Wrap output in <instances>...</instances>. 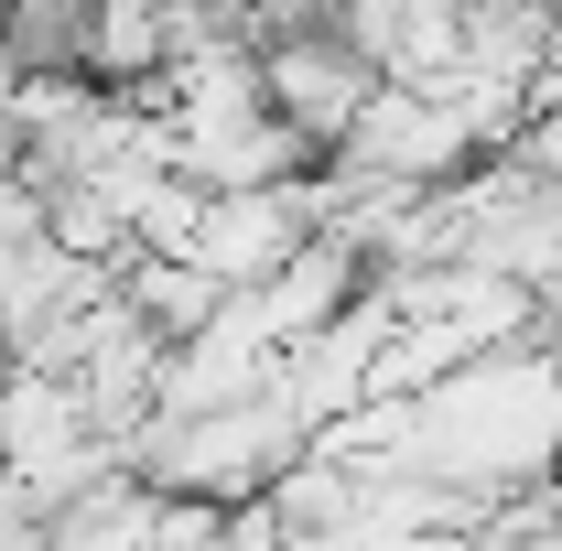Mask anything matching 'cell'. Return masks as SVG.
Segmentation results:
<instances>
[{
	"mask_svg": "<svg viewBox=\"0 0 562 551\" xmlns=\"http://www.w3.org/2000/svg\"><path fill=\"white\" fill-rule=\"evenodd\" d=\"M368 98H379V66H368V44H357L336 11H325V22H281V33H260V109H281L314 151H336V140L357 131Z\"/></svg>",
	"mask_w": 562,
	"mask_h": 551,
	"instance_id": "6da1fadb",
	"label": "cell"
}]
</instances>
